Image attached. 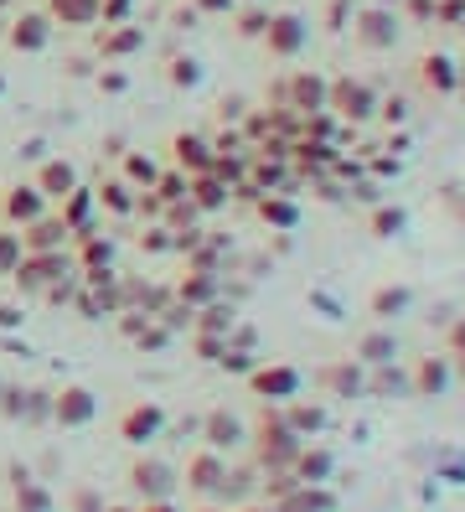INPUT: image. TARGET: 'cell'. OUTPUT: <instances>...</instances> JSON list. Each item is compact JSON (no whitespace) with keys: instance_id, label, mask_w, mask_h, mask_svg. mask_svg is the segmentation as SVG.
<instances>
[{"instance_id":"1","label":"cell","mask_w":465,"mask_h":512,"mask_svg":"<svg viewBox=\"0 0 465 512\" xmlns=\"http://www.w3.org/2000/svg\"><path fill=\"white\" fill-rule=\"evenodd\" d=\"M243 383H248V394H254V399H264V404H285V399L300 394L305 373H300L295 363H254V368L243 373Z\"/></svg>"},{"instance_id":"2","label":"cell","mask_w":465,"mask_h":512,"mask_svg":"<svg viewBox=\"0 0 465 512\" xmlns=\"http://www.w3.org/2000/svg\"><path fill=\"white\" fill-rule=\"evenodd\" d=\"M99 419V394L88 383H62L52 388V425L57 430H88Z\"/></svg>"},{"instance_id":"3","label":"cell","mask_w":465,"mask_h":512,"mask_svg":"<svg viewBox=\"0 0 465 512\" xmlns=\"http://www.w3.org/2000/svg\"><path fill=\"white\" fill-rule=\"evenodd\" d=\"M114 435H119L124 445L145 450L150 440H161V435H166V404H155V399H135L130 409H124V414L114 419Z\"/></svg>"},{"instance_id":"4","label":"cell","mask_w":465,"mask_h":512,"mask_svg":"<svg viewBox=\"0 0 465 512\" xmlns=\"http://www.w3.org/2000/svg\"><path fill=\"white\" fill-rule=\"evenodd\" d=\"M176 476H181V487H186V492L207 502V497H217V487H223V476H228V456H223V450H212V445H197Z\"/></svg>"},{"instance_id":"5","label":"cell","mask_w":465,"mask_h":512,"mask_svg":"<svg viewBox=\"0 0 465 512\" xmlns=\"http://www.w3.org/2000/svg\"><path fill=\"white\" fill-rule=\"evenodd\" d=\"M62 275H73V254L62 249V254H21V264H16V290L21 295H37L42 300V290L47 285H57Z\"/></svg>"},{"instance_id":"6","label":"cell","mask_w":465,"mask_h":512,"mask_svg":"<svg viewBox=\"0 0 465 512\" xmlns=\"http://www.w3.org/2000/svg\"><path fill=\"white\" fill-rule=\"evenodd\" d=\"M326 109L357 125V119H372V114H378V94H372L362 78H331V83H326Z\"/></svg>"},{"instance_id":"7","label":"cell","mask_w":465,"mask_h":512,"mask_svg":"<svg viewBox=\"0 0 465 512\" xmlns=\"http://www.w3.org/2000/svg\"><path fill=\"white\" fill-rule=\"evenodd\" d=\"M124 476H130V492H135L140 502H145V497H171V492L181 487L176 466H166L161 456H145V450L130 461V471H124Z\"/></svg>"},{"instance_id":"8","label":"cell","mask_w":465,"mask_h":512,"mask_svg":"<svg viewBox=\"0 0 465 512\" xmlns=\"http://www.w3.org/2000/svg\"><path fill=\"white\" fill-rule=\"evenodd\" d=\"M42 213H52V202L37 192V182H11L6 192H0V223L6 228H26Z\"/></svg>"},{"instance_id":"9","label":"cell","mask_w":465,"mask_h":512,"mask_svg":"<svg viewBox=\"0 0 465 512\" xmlns=\"http://www.w3.org/2000/svg\"><path fill=\"white\" fill-rule=\"evenodd\" d=\"M47 42H52V16L47 11H21V16L6 21V47L11 52L37 57V52H47Z\"/></svg>"},{"instance_id":"10","label":"cell","mask_w":465,"mask_h":512,"mask_svg":"<svg viewBox=\"0 0 465 512\" xmlns=\"http://www.w3.org/2000/svg\"><path fill=\"white\" fill-rule=\"evenodd\" d=\"M305 37H310V26L300 21V16H269V26H264V52L269 57H279V63H290V57H300L305 52Z\"/></svg>"},{"instance_id":"11","label":"cell","mask_w":465,"mask_h":512,"mask_svg":"<svg viewBox=\"0 0 465 512\" xmlns=\"http://www.w3.org/2000/svg\"><path fill=\"white\" fill-rule=\"evenodd\" d=\"M16 233H21V249L26 254H62V249H73V228L62 223L57 213H42L37 223H26Z\"/></svg>"},{"instance_id":"12","label":"cell","mask_w":465,"mask_h":512,"mask_svg":"<svg viewBox=\"0 0 465 512\" xmlns=\"http://www.w3.org/2000/svg\"><path fill=\"white\" fill-rule=\"evenodd\" d=\"M352 32L367 52H388L398 42V16H393V6H367V11H357Z\"/></svg>"},{"instance_id":"13","label":"cell","mask_w":465,"mask_h":512,"mask_svg":"<svg viewBox=\"0 0 465 512\" xmlns=\"http://www.w3.org/2000/svg\"><path fill=\"white\" fill-rule=\"evenodd\" d=\"M212 161H217V150H212V140H207V135H197V130L171 135V166H176V171L202 176V171H212Z\"/></svg>"},{"instance_id":"14","label":"cell","mask_w":465,"mask_h":512,"mask_svg":"<svg viewBox=\"0 0 465 512\" xmlns=\"http://www.w3.org/2000/svg\"><path fill=\"white\" fill-rule=\"evenodd\" d=\"M202 445H212V450H238V445H248V425L233 414V409H207L202 414Z\"/></svg>"},{"instance_id":"15","label":"cell","mask_w":465,"mask_h":512,"mask_svg":"<svg viewBox=\"0 0 465 512\" xmlns=\"http://www.w3.org/2000/svg\"><path fill=\"white\" fill-rule=\"evenodd\" d=\"M455 383V368H450V352L445 357H419L414 363V378H409V388H414V399H445V388Z\"/></svg>"},{"instance_id":"16","label":"cell","mask_w":465,"mask_h":512,"mask_svg":"<svg viewBox=\"0 0 465 512\" xmlns=\"http://www.w3.org/2000/svg\"><path fill=\"white\" fill-rule=\"evenodd\" d=\"M57 497L47 492V481H37L26 466H11V512H52Z\"/></svg>"},{"instance_id":"17","label":"cell","mask_w":465,"mask_h":512,"mask_svg":"<svg viewBox=\"0 0 465 512\" xmlns=\"http://www.w3.org/2000/svg\"><path fill=\"white\" fill-rule=\"evenodd\" d=\"M223 295V285H217V275L212 269H192L186 264V275L171 285V300H181V306H192V311H202V306H212V300Z\"/></svg>"},{"instance_id":"18","label":"cell","mask_w":465,"mask_h":512,"mask_svg":"<svg viewBox=\"0 0 465 512\" xmlns=\"http://www.w3.org/2000/svg\"><path fill=\"white\" fill-rule=\"evenodd\" d=\"M135 52H145V26L119 21V26H104L99 32V57L104 63H124V57H135Z\"/></svg>"},{"instance_id":"19","label":"cell","mask_w":465,"mask_h":512,"mask_svg":"<svg viewBox=\"0 0 465 512\" xmlns=\"http://www.w3.org/2000/svg\"><path fill=\"white\" fill-rule=\"evenodd\" d=\"M274 512H336V492H326V481H300L279 502H269Z\"/></svg>"},{"instance_id":"20","label":"cell","mask_w":465,"mask_h":512,"mask_svg":"<svg viewBox=\"0 0 465 512\" xmlns=\"http://www.w3.org/2000/svg\"><path fill=\"white\" fill-rule=\"evenodd\" d=\"M31 182H37V192H42L47 202H62V197L78 187V166H73L68 156H52V161L37 166V176H31Z\"/></svg>"},{"instance_id":"21","label":"cell","mask_w":465,"mask_h":512,"mask_svg":"<svg viewBox=\"0 0 465 512\" xmlns=\"http://www.w3.org/2000/svg\"><path fill=\"white\" fill-rule=\"evenodd\" d=\"M316 383L326 388L331 399H352V394H362V388H367V378H362V363H357V357H341V363H326V368L316 373Z\"/></svg>"},{"instance_id":"22","label":"cell","mask_w":465,"mask_h":512,"mask_svg":"<svg viewBox=\"0 0 465 512\" xmlns=\"http://www.w3.org/2000/svg\"><path fill=\"white\" fill-rule=\"evenodd\" d=\"M352 357H357L362 368H383V363H393V357H398V337H393V326H388V321H378L372 331H362Z\"/></svg>"},{"instance_id":"23","label":"cell","mask_w":465,"mask_h":512,"mask_svg":"<svg viewBox=\"0 0 465 512\" xmlns=\"http://www.w3.org/2000/svg\"><path fill=\"white\" fill-rule=\"evenodd\" d=\"M419 83L429 88V94L450 99L455 88H460V68H455V57H445V52H424V57H419Z\"/></svg>"},{"instance_id":"24","label":"cell","mask_w":465,"mask_h":512,"mask_svg":"<svg viewBox=\"0 0 465 512\" xmlns=\"http://www.w3.org/2000/svg\"><path fill=\"white\" fill-rule=\"evenodd\" d=\"M57 218L73 228V238H78V233H88V228H93V218H99V197H93V187H83V182H78L68 197L57 202Z\"/></svg>"},{"instance_id":"25","label":"cell","mask_w":465,"mask_h":512,"mask_svg":"<svg viewBox=\"0 0 465 512\" xmlns=\"http://www.w3.org/2000/svg\"><path fill=\"white\" fill-rule=\"evenodd\" d=\"M279 409H285V425L300 435V440H316L321 430H326V404L321 399H285V404H279Z\"/></svg>"},{"instance_id":"26","label":"cell","mask_w":465,"mask_h":512,"mask_svg":"<svg viewBox=\"0 0 465 512\" xmlns=\"http://www.w3.org/2000/svg\"><path fill=\"white\" fill-rule=\"evenodd\" d=\"M326 83H331V78H321V73H295L285 88H279V94H285L290 109L310 114V109H326Z\"/></svg>"},{"instance_id":"27","label":"cell","mask_w":465,"mask_h":512,"mask_svg":"<svg viewBox=\"0 0 465 512\" xmlns=\"http://www.w3.org/2000/svg\"><path fill=\"white\" fill-rule=\"evenodd\" d=\"M68 254H73V269H109V264H114V238L88 228V233L73 238V249H68Z\"/></svg>"},{"instance_id":"28","label":"cell","mask_w":465,"mask_h":512,"mask_svg":"<svg viewBox=\"0 0 465 512\" xmlns=\"http://www.w3.org/2000/svg\"><path fill=\"white\" fill-rule=\"evenodd\" d=\"M254 213H259V223L274 228V233H290V228L300 223V207H295L285 192H259V197H254Z\"/></svg>"},{"instance_id":"29","label":"cell","mask_w":465,"mask_h":512,"mask_svg":"<svg viewBox=\"0 0 465 512\" xmlns=\"http://www.w3.org/2000/svg\"><path fill=\"white\" fill-rule=\"evenodd\" d=\"M93 197H99V213H109V218H135V202H140V192L124 182V176L99 182V187H93Z\"/></svg>"},{"instance_id":"30","label":"cell","mask_w":465,"mask_h":512,"mask_svg":"<svg viewBox=\"0 0 465 512\" xmlns=\"http://www.w3.org/2000/svg\"><path fill=\"white\" fill-rule=\"evenodd\" d=\"M42 11L52 16V26H68V32L99 26V0H47Z\"/></svg>"},{"instance_id":"31","label":"cell","mask_w":465,"mask_h":512,"mask_svg":"<svg viewBox=\"0 0 465 512\" xmlns=\"http://www.w3.org/2000/svg\"><path fill=\"white\" fill-rule=\"evenodd\" d=\"M290 471H295V481H331V476H336V456H331L326 445H310V440H305V445L295 450V466H290Z\"/></svg>"},{"instance_id":"32","label":"cell","mask_w":465,"mask_h":512,"mask_svg":"<svg viewBox=\"0 0 465 512\" xmlns=\"http://www.w3.org/2000/svg\"><path fill=\"white\" fill-rule=\"evenodd\" d=\"M186 197H192V202L202 207V213H223L228 197H233V187L223 182V176L202 171V176H192V182H186Z\"/></svg>"},{"instance_id":"33","label":"cell","mask_w":465,"mask_h":512,"mask_svg":"<svg viewBox=\"0 0 465 512\" xmlns=\"http://www.w3.org/2000/svg\"><path fill=\"white\" fill-rule=\"evenodd\" d=\"M119 161H124V166H119V176H124V182H130L135 192H150V187H155V176H161V161L145 156V150H124Z\"/></svg>"},{"instance_id":"34","label":"cell","mask_w":465,"mask_h":512,"mask_svg":"<svg viewBox=\"0 0 465 512\" xmlns=\"http://www.w3.org/2000/svg\"><path fill=\"white\" fill-rule=\"evenodd\" d=\"M414 306V290L409 285H383V290H372V300H367V311L378 316V321H393V316H403Z\"/></svg>"},{"instance_id":"35","label":"cell","mask_w":465,"mask_h":512,"mask_svg":"<svg viewBox=\"0 0 465 512\" xmlns=\"http://www.w3.org/2000/svg\"><path fill=\"white\" fill-rule=\"evenodd\" d=\"M233 326H238V311H233V306H223V295H217L212 306H202V311L192 316V331H217V337H228Z\"/></svg>"},{"instance_id":"36","label":"cell","mask_w":465,"mask_h":512,"mask_svg":"<svg viewBox=\"0 0 465 512\" xmlns=\"http://www.w3.org/2000/svg\"><path fill=\"white\" fill-rule=\"evenodd\" d=\"M403 228H409V213H403V207H393V202L372 207V218H367V233L372 238H398Z\"/></svg>"},{"instance_id":"37","label":"cell","mask_w":465,"mask_h":512,"mask_svg":"<svg viewBox=\"0 0 465 512\" xmlns=\"http://www.w3.org/2000/svg\"><path fill=\"white\" fill-rule=\"evenodd\" d=\"M21 254H26V249H21V233L0 223V280H11V275H16Z\"/></svg>"},{"instance_id":"38","label":"cell","mask_w":465,"mask_h":512,"mask_svg":"<svg viewBox=\"0 0 465 512\" xmlns=\"http://www.w3.org/2000/svg\"><path fill=\"white\" fill-rule=\"evenodd\" d=\"M186 182H192V176L171 166V171H161V176H155V187H150V192L161 197V202H176V197H186Z\"/></svg>"},{"instance_id":"39","label":"cell","mask_w":465,"mask_h":512,"mask_svg":"<svg viewBox=\"0 0 465 512\" xmlns=\"http://www.w3.org/2000/svg\"><path fill=\"white\" fill-rule=\"evenodd\" d=\"M166 78H171V88H197L202 83V63L197 57H176V63L166 68Z\"/></svg>"},{"instance_id":"40","label":"cell","mask_w":465,"mask_h":512,"mask_svg":"<svg viewBox=\"0 0 465 512\" xmlns=\"http://www.w3.org/2000/svg\"><path fill=\"white\" fill-rule=\"evenodd\" d=\"M264 26H269L264 0H254V6H243V11H238V37H264Z\"/></svg>"},{"instance_id":"41","label":"cell","mask_w":465,"mask_h":512,"mask_svg":"<svg viewBox=\"0 0 465 512\" xmlns=\"http://www.w3.org/2000/svg\"><path fill=\"white\" fill-rule=\"evenodd\" d=\"M192 352L202 363H217V357L228 352V337H217V331H192Z\"/></svg>"},{"instance_id":"42","label":"cell","mask_w":465,"mask_h":512,"mask_svg":"<svg viewBox=\"0 0 465 512\" xmlns=\"http://www.w3.org/2000/svg\"><path fill=\"white\" fill-rule=\"evenodd\" d=\"M21 414H26V388H0V419H11V425H21Z\"/></svg>"},{"instance_id":"43","label":"cell","mask_w":465,"mask_h":512,"mask_svg":"<svg viewBox=\"0 0 465 512\" xmlns=\"http://www.w3.org/2000/svg\"><path fill=\"white\" fill-rule=\"evenodd\" d=\"M135 16V0H99V26H119Z\"/></svg>"},{"instance_id":"44","label":"cell","mask_w":465,"mask_h":512,"mask_svg":"<svg viewBox=\"0 0 465 512\" xmlns=\"http://www.w3.org/2000/svg\"><path fill=\"white\" fill-rule=\"evenodd\" d=\"M68 512H104V492H93V487H73V492H68Z\"/></svg>"},{"instance_id":"45","label":"cell","mask_w":465,"mask_h":512,"mask_svg":"<svg viewBox=\"0 0 465 512\" xmlns=\"http://www.w3.org/2000/svg\"><path fill=\"white\" fill-rule=\"evenodd\" d=\"M140 249H145V254H166V249H171V228H166V223H150V228L140 233Z\"/></svg>"},{"instance_id":"46","label":"cell","mask_w":465,"mask_h":512,"mask_svg":"<svg viewBox=\"0 0 465 512\" xmlns=\"http://www.w3.org/2000/svg\"><path fill=\"white\" fill-rule=\"evenodd\" d=\"M347 21H352V0H331L326 6V32H347Z\"/></svg>"},{"instance_id":"47","label":"cell","mask_w":465,"mask_h":512,"mask_svg":"<svg viewBox=\"0 0 465 512\" xmlns=\"http://www.w3.org/2000/svg\"><path fill=\"white\" fill-rule=\"evenodd\" d=\"M434 21L460 26V21H465V0H434Z\"/></svg>"},{"instance_id":"48","label":"cell","mask_w":465,"mask_h":512,"mask_svg":"<svg viewBox=\"0 0 465 512\" xmlns=\"http://www.w3.org/2000/svg\"><path fill=\"white\" fill-rule=\"evenodd\" d=\"M192 11H197V16H233L238 0H192Z\"/></svg>"},{"instance_id":"49","label":"cell","mask_w":465,"mask_h":512,"mask_svg":"<svg viewBox=\"0 0 465 512\" xmlns=\"http://www.w3.org/2000/svg\"><path fill=\"white\" fill-rule=\"evenodd\" d=\"M445 352L455 357V352H465V316H455L450 321V331H445Z\"/></svg>"},{"instance_id":"50","label":"cell","mask_w":465,"mask_h":512,"mask_svg":"<svg viewBox=\"0 0 465 512\" xmlns=\"http://www.w3.org/2000/svg\"><path fill=\"white\" fill-rule=\"evenodd\" d=\"M99 88H104V94H124V88H130V78H124L119 68H104V73H99Z\"/></svg>"},{"instance_id":"51","label":"cell","mask_w":465,"mask_h":512,"mask_svg":"<svg viewBox=\"0 0 465 512\" xmlns=\"http://www.w3.org/2000/svg\"><path fill=\"white\" fill-rule=\"evenodd\" d=\"M378 114L388 119V125H403V119H409V104H403V99H383Z\"/></svg>"},{"instance_id":"52","label":"cell","mask_w":465,"mask_h":512,"mask_svg":"<svg viewBox=\"0 0 465 512\" xmlns=\"http://www.w3.org/2000/svg\"><path fill=\"white\" fill-rule=\"evenodd\" d=\"M135 512H181V507H176V497H145V502H135Z\"/></svg>"},{"instance_id":"53","label":"cell","mask_w":465,"mask_h":512,"mask_svg":"<svg viewBox=\"0 0 465 512\" xmlns=\"http://www.w3.org/2000/svg\"><path fill=\"white\" fill-rule=\"evenodd\" d=\"M409 6V21H434V0H403Z\"/></svg>"},{"instance_id":"54","label":"cell","mask_w":465,"mask_h":512,"mask_svg":"<svg viewBox=\"0 0 465 512\" xmlns=\"http://www.w3.org/2000/svg\"><path fill=\"white\" fill-rule=\"evenodd\" d=\"M21 306H0V331H21Z\"/></svg>"},{"instance_id":"55","label":"cell","mask_w":465,"mask_h":512,"mask_svg":"<svg viewBox=\"0 0 465 512\" xmlns=\"http://www.w3.org/2000/svg\"><path fill=\"white\" fill-rule=\"evenodd\" d=\"M372 171H378V176H398V156H378V161H372Z\"/></svg>"},{"instance_id":"56","label":"cell","mask_w":465,"mask_h":512,"mask_svg":"<svg viewBox=\"0 0 465 512\" xmlns=\"http://www.w3.org/2000/svg\"><path fill=\"white\" fill-rule=\"evenodd\" d=\"M450 368H455V378L465 383V352H455V357H450Z\"/></svg>"},{"instance_id":"57","label":"cell","mask_w":465,"mask_h":512,"mask_svg":"<svg viewBox=\"0 0 465 512\" xmlns=\"http://www.w3.org/2000/svg\"><path fill=\"white\" fill-rule=\"evenodd\" d=\"M233 512H274L269 502H248V507H233Z\"/></svg>"},{"instance_id":"58","label":"cell","mask_w":465,"mask_h":512,"mask_svg":"<svg viewBox=\"0 0 465 512\" xmlns=\"http://www.w3.org/2000/svg\"><path fill=\"white\" fill-rule=\"evenodd\" d=\"M104 512H135L130 502H104Z\"/></svg>"},{"instance_id":"59","label":"cell","mask_w":465,"mask_h":512,"mask_svg":"<svg viewBox=\"0 0 465 512\" xmlns=\"http://www.w3.org/2000/svg\"><path fill=\"white\" fill-rule=\"evenodd\" d=\"M192 512H228V507H217V502H202V507H192Z\"/></svg>"},{"instance_id":"60","label":"cell","mask_w":465,"mask_h":512,"mask_svg":"<svg viewBox=\"0 0 465 512\" xmlns=\"http://www.w3.org/2000/svg\"><path fill=\"white\" fill-rule=\"evenodd\" d=\"M372 6H398V0H372Z\"/></svg>"},{"instance_id":"61","label":"cell","mask_w":465,"mask_h":512,"mask_svg":"<svg viewBox=\"0 0 465 512\" xmlns=\"http://www.w3.org/2000/svg\"><path fill=\"white\" fill-rule=\"evenodd\" d=\"M11 6H16V0H0V11H11Z\"/></svg>"},{"instance_id":"62","label":"cell","mask_w":465,"mask_h":512,"mask_svg":"<svg viewBox=\"0 0 465 512\" xmlns=\"http://www.w3.org/2000/svg\"><path fill=\"white\" fill-rule=\"evenodd\" d=\"M238 6H254V0H238Z\"/></svg>"},{"instance_id":"63","label":"cell","mask_w":465,"mask_h":512,"mask_svg":"<svg viewBox=\"0 0 465 512\" xmlns=\"http://www.w3.org/2000/svg\"><path fill=\"white\" fill-rule=\"evenodd\" d=\"M0 388H6V378H0Z\"/></svg>"},{"instance_id":"64","label":"cell","mask_w":465,"mask_h":512,"mask_svg":"<svg viewBox=\"0 0 465 512\" xmlns=\"http://www.w3.org/2000/svg\"><path fill=\"white\" fill-rule=\"evenodd\" d=\"M460 213H465V207H460Z\"/></svg>"}]
</instances>
